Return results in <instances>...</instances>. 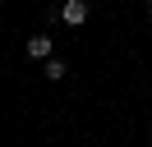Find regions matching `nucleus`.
I'll list each match as a JSON object with an SVG mask.
<instances>
[{"label": "nucleus", "instance_id": "7ed1b4c3", "mask_svg": "<svg viewBox=\"0 0 152 147\" xmlns=\"http://www.w3.org/2000/svg\"><path fill=\"white\" fill-rule=\"evenodd\" d=\"M42 74H46L51 83H56V78H65L69 69H65V60H56V55H51V60H46V69H42Z\"/></svg>", "mask_w": 152, "mask_h": 147}, {"label": "nucleus", "instance_id": "f03ea898", "mask_svg": "<svg viewBox=\"0 0 152 147\" xmlns=\"http://www.w3.org/2000/svg\"><path fill=\"white\" fill-rule=\"evenodd\" d=\"M28 55L32 60H51V37H28Z\"/></svg>", "mask_w": 152, "mask_h": 147}, {"label": "nucleus", "instance_id": "f257e3e1", "mask_svg": "<svg viewBox=\"0 0 152 147\" xmlns=\"http://www.w3.org/2000/svg\"><path fill=\"white\" fill-rule=\"evenodd\" d=\"M60 18H65V23H88V0H65V9H60Z\"/></svg>", "mask_w": 152, "mask_h": 147}, {"label": "nucleus", "instance_id": "20e7f679", "mask_svg": "<svg viewBox=\"0 0 152 147\" xmlns=\"http://www.w3.org/2000/svg\"><path fill=\"white\" fill-rule=\"evenodd\" d=\"M148 18H152V0H148Z\"/></svg>", "mask_w": 152, "mask_h": 147}]
</instances>
